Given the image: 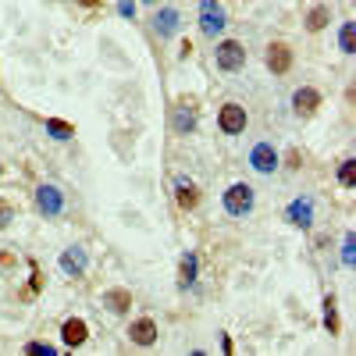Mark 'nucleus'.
<instances>
[{
    "label": "nucleus",
    "mask_w": 356,
    "mask_h": 356,
    "mask_svg": "<svg viewBox=\"0 0 356 356\" xmlns=\"http://www.w3.org/2000/svg\"><path fill=\"white\" fill-rule=\"evenodd\" d=\"M86 264H89V257H86V250H82V246H72V250H65V253H61V271H65L68 278H82Z\"/></svg>",
    "instance_id": "12"
},
{
    "label": "nucleus",
    "mask_w": 356,
    "mask_h": 356,
    "mask_svg": "<svg viewBox=\"0 0 356 356\" xmlns=\"http://www.w3.org/2000/svg\"><path fill=\"white\" fill-rule=\"evenodd\" d=\"M175 129L178 132H193L196 129V111H193V104H178V114H175Z\"/></svg>",
    "instance_id": "17"
},
{
    "label": "nucleus",
    "mask_w": 356,
    "mask_h": 356,
    "mask_svg": "<svg viewBox=\"0 0 356 356\" xmlns=\"http://www.w3.org/2000/svg\"><path fill=\"white\" fill-rule=\"evenodd\" d=\"M196 271H200V257H196V253H186L182 264H178V285L189 289V285L196 282Z\"/></svg>",
    "instance_id": "16"
},
{
    "label": "nucleus",
    "mask_w": 356,
    "mask_h": 356,
    "mask_svg": "<svg viewBox=\"0 0 356 356\" xmlns=\"http://www.w3.org/2000/svg\"><path fill=\"white\" fill-rule=\"evenodd\" d=\"M250 164H253V171H260V175H271L275 168H278V150L271 143H257L253 150H250Z\"/></svg>",
    "instance_id": "6"
},
{
    "label": "nucleus",
    "mask_w": 356,
    "mask_h": 356,
    "mask_svg": "<svg viewBox=\"0 0 356 356\" xmlns=\"http://www.w3.org/2000/svg\"><path fill=\"white\" fill-rule=\"evenodd\" d=\"M328 18H332V11H328V8H314V11H310V18H307V29H310V33H321V29L328 25Z\"/></svg>",
    "instance_id": "19"
},
{
    "label": "nucleus",
    "mask_w": 356,
    "mask_h": 356,
    "mask_svg": "<svg viewBox=\"0 0 356 356\" xmlns=\"http://www.w3.org/2000/svg\"><path fill=\"white\" fill-rule=\"evenodd\" d=\"M214 61H218L221 72H239V68L246 65V47H243L239 40H225V43H218V50H214Z\"/></svg>",
    "instance_id": "3"
},
{
    "label": "nucleus",
    "mask_w": 356,
    "mask_h": 356,
    "mask_svg": "<svg viewBox=\"0 0 356 356\" xmlns=\"http://www.w3.org/2000/svg\"><path fill=\"white\" fill-rule=\"evenodd\" d=\"M79 4H82V8H100L104 0H79Z\"/></svg>",
    "instance_id": "27"
},
{
    "label": "nucleus",
    "mask_w": 356,
    "mask_h": 356,
    "mask_svg": "<svg viewBox=\"0 0 356 356\" xmlns=\"http://www.w3.org/2000/svg\"><path fill=\"white\" fill-rule=\"evenodd\" d=\"M118 11H122V18H136V0H122Z\"/></svg>",
    "instance_id": "26"
},
{
    "label": "nucleus",
    "mask_w": 356,
    "mask_h": 356,
    "mask_svg": "<svg viewBox=\"0 0 356 356\" xmlns=\"http://www.w3.org/2000/svg\"><path fill=\"white\" fill-rule=\"evenodd\" d=\"M175 196H178V207H182V211H193V207L200 203V189H196L193 182H186V178H178Z\"/></svg>",
    "instance_id": "15"
},
{
    "label": "nucleus",
    "mask_w": 356,
    "mask_h": 356,
    "mask_svg": "<svg viewBox=\"0 0 356 356\" xmlns=\"http://www.w3.org/2000/svg\"><path fill=\"white\" fill-rule=\"evenodd\" d=\"M324 328H328L332 335L339 332V314H335V300H332V296L324 300Z\"/></svg>",
    "instance_id": "20"
},
{
    "label": "nucleus",
    "mask_w": 356,
    "mask_h": 356,
    "mask_svg": "<svg viewBox=\"0 0 356 356\" xmlns=\"http://www.w3.org/2000/svg\"><path fill=\"white\" fill-rule=\"evenodd\" d=\"M339 182H342V186H349V189L356 186V161H353V157H349V161H342V171H339Z\"/></svg>",
    "instance_id": "21"
},
{
    "label": "nucleus",
    "mask_w": 356,
    "mask_h": 356,
    "mask_svg": "<svg viewBox=\"0 0 356 356\" xmlns=\"http://www.w3.org/2000/svg\"><path fill=\"white\" fill-rule=\"evenodd\" d=\"M25 353H29V356H57V349H54V346H43V342H29Z\"/></svg>",
    "instance_id": "23"
},
{
    "label": "nucleus",
    "mask_w": 356,
    "mask_h": 356,
    "mask_svg": "<svg viewBox=\"0 0 356 356\" xmlns=\"http://www.w3.org/2000/svg\"><path fill=\"white\" fill-rule=\"evenodd\" d=\"M47 132H50L54 139H61V143L75 136V129H72L68 122H57V118H47Z\"/></svg>",
    "instance_id": "18"
},
{
    "label": "nucleus",
    "mask_w": 356,
    "mask_h": 356,
    "mask_svg": "<svg viewBox=\"0 0 356 356\" xmlns=\"http://www.w3.org/2000/svg\"><path fill=\"white\" fill-rule=\"evenodd\" d=\"M353 260H356V253H353V235H346V246H342V264H346V267H353Z\"/></svg>",
    "instance_id": "25"
},
{
    "label": "nucleus",
    "mask_w": 356,
    "mask_h": 356,
    "mask_svg": "<svg viewBox=\"0 0 356 356\" xmlns=\"http://www.w3.org/2000/svg\"><path fill=\"white\" fill-rule=\"evenodd\" d=\"M225 25H228L225 8L218 4V0H203V4H200V33L214 40V36L225 33Z\"/></svg>",
    "instance_id": "2"
},
{
    "label": "nucleus",
    "mask_w": 356,
    "mask_h": 356,
    "mask_svg": "<svg viewBox=\"0 0 356 356\" xmlns=\"http://www.w3.org/2000/svg\"><path fill=\"white\" fill-rule=\"evenodd\" d=\"M11 221H15V207L8 200H0V228H8Z\"/></svg>",
    "instance_id": "24"
},
{
    "label": "nucleus",
    "mask_w": 356,
    "mask_h": 356,
    "mask_svg": "<svg viewBox=\"0 0 356 356\" xmlns=\"http://www.w3.org/2000/svg\"><path fill=\"white\" fill-rule=\"evenodd\" d=\"M143 4H157V0H143Z\"/></svg>",
    "instance_id": "28"
},
{
    "label": "nucleus",
    "mask_w": 356,
    "mask_h": 356,
    "mask_svg": "<svg viewBox=\"0 0 356 356\" xmlns=\"http://www.w3.org/2000/svg\"><path fill=\"white\" fill-rule=\"evenodd\" d=\"M218 129H221L225 136L246 132V107H243V104H225L221 114H218Z\"/></svg>",
    "instance_id": "5"
},
{
    "label": "nucleus",
    "mask_w": 356,
    "mask_h": 356,
    "mask_svg": "<svg viewBox=\"0 0 356 356\" xmlns=\"http://www.w3.org/2000/svg\"><path fill=\"white\" fill-rule=\"evenodd\" d=\"M221 203H225V211H228L232 218H246V214L253 211V203H257V193H253L250 182H235V186L225 189Z\"/></svg>",
    "instance_id": "1"
},
{
    "label": "nucleus",
    "mask_w": 356,
    "mask_h": 356,
    "mask_svg": "<svg viewBox=\"0 0 356 356\" xmlns=\"http://www.w3.org/2000/svg\"><path fill=\"white\" fill-rule=\"evenodd\" d=\"M178 29H182V15H178L175 8H164V11L154 15V33H157L161 40H171Z\"/></svg>",
    "instance_id": "9"
},
{
    "label": "nucleus",
    "mask_w": 356,
    "mask_h": 356,
    "mask_svg": "<svg viewBox=\"0 0 356 356\" xmlns=\"http://www.w3.org/2000/svg\"><path fill=\"white\" fill-rule=\"evenodd\" d=\"M339 47H342V54H353L356 47H353V22H346L342 29H339Z\"/></svg>",
    "instance_id": "22"
},
{
    "label": "nucleus",
    "mask_w": 356,
    "mask_h": 356,
    "mask_svg": "<svg viewBox=\"0 0 356 356\" xmlns=\"http://www.w3.org/2000/svg\"><path fill=\"white\" fill-rule=\"evenodd\" d=\"M129 339H132L136 346H154V342H157V324H154L150 317H139V321H132Z\"/></svg>",
    "instance_id": "13"
},
{
    "label": "nucleus",
    "mask_w": 356,
    "mask_h": 356,
    "mask_svg": "<svg viewBox=\"0 0 356 356\" xmlns=\"http://www.w3.org/2000/svg\"><path fill=\"white\" fill-rule=\"evenodd\" d=\"M36 211L43 218H61L65 214V193L57 186H40L36 189Z\"/></svg>",
    "instance_id": "4"
},
{
    "label": "nucleus",
    "mask_w": 356,
    "mask_h": 356,
    "mask_svg": "<svg viewBox=\"0 0 356 356\" xmlns=\"http://www.w3.org/2000/svg\"><path fill=\"white\" fill-rule=\"evenodd\" d=\"M61 339H65V346L79 349V346L89 339V324H86L82 317H68V321L61 324Z\"/></svg>",
    "instance_id": "11"
},
{
    "label": "nucleus",
    "mask_w": 356,
    "mask_h": 356,
    "mask_svg": "<svg viewBox=\"0 0 356 356\" xmlns=\"http://www.w3.org/2000/svg\"><path fill=\"white\" fill-rule=\"evenodd\" d=\"M104 307H107L111 314H125V310L132 307V292H129V289H107V292H104Z\"/></svg>",
    "instance_id": "14"
},
{
    "label": "nucleus",
    "mask_w": 356,
    "mask_h": 356,
    "mask_svg": "<svg viewBox=\"0 0 356 356\" xmlns=\"http://www.w3.org/2000/svg\"><path fill=\"white\" fill-rule=\"evenodd\" d=\"M317 107H321V93H317L314 86H300V89L292 93V111L300 114V118H310Z\"/></svg>",
    "instance_id": "8"
},
{
    "label": "nucleus",
    "mask_w": 356,
    "mask_h": 356,
    "mask_svg": "<svg viewBox=\"0 0 356 356\" xmlns=\"http://www.w3.org/2000/svg\"><path fill=\"white\" fill-rule=\"evenodd\" d=\"M285 221L296 225V228H310V225H314V200H310V196L292 200L289 211H285Z\"/></svg>",
    "instance_id": "7"
},
{
    "label": "nucleus",
    "mask_w": 356,
    "mask_h": 356,
    "mask_svg": "<svg viewBox=\"0 0 356 356\" xmlns=\"http://www.w3.org/2000/svg\"><path fill=\"white\" fill-rule=\"evenodd\" d=\"M267 68H271L275 75H285L292 68V50L289 43H271L267 47Z\"/></svg>",
    "instance_id": "10"
}]
</instances>
